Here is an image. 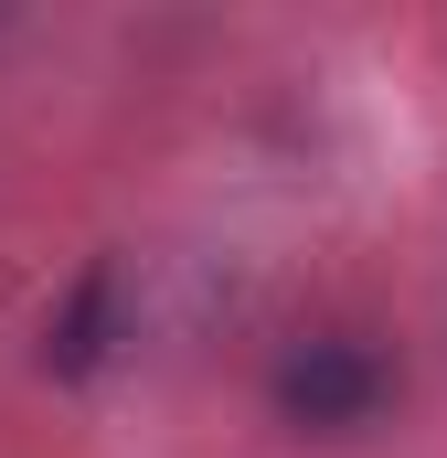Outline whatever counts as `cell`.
Segmentation results:
<instances>
[{
  "mask_svg": "<svg viewBox=\"0 0 447 458\" xmlns=\"http://www.w3.org/2000/svg\"><path fill=\"white\" fill-rule=\"evenodd\" d=\"M117 342H128V277H117V256H97V267L54 299V320H43V373L86 384V373L117 362Z\"/></svg>",
  "mask_w": 447,
  "mask_h": 458,
  "instance_id": "obj_2",
  "label": "cell"
},
{
  "mask_svg": "<svg viewBox=\"0 0 447 458\" xmlns=\"http://www.w3.org/2000/svg\"><path fill=\"white\" fill-rule=\"evenodd\" d=\"M394 394H405V362L362 320H309V331H288V342L266 352V416L288 437H309V448L373 437L394 416Z\"/></svg>",
  "mask_w": 447,
  "mask_h": 458,
  "instance_id": "obj_1",
  "label": "cell"
}]
</instances>
